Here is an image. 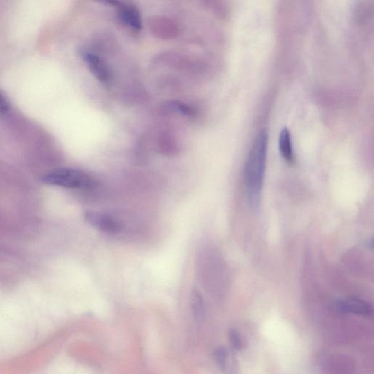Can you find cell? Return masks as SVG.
Returning <instances> with one entry per match:
<instances>
[{
    "label": "cell",
    "instance_id": "obj_1",
    "mask_svg": "<svg viewBox=\"0 0 374 374\" xmlns=\"http://www.w3.org/2000/svg\"><path fill=\"white\" fill-rule=\"evenodd\" d=\"M268 150V133L261 130L253 141L245 164L244 178L249 202L258 206L262 190Z\"/></svg>",
    "mask_w": 374,
    "mask_h": 374
},
{
    "label": "cell",
    "instance_id": "obj_2",
    "mask_svg": "<svg viewBox=\"0 0 374 374\" xmlns=\"http://www.w3.org/2000/svg\"><path fill=\"white\" fill-rule=\"evenodd\" d=\"M43 181L48 184L78 190L91 189L96 185V181L87 173L73 168L53 170L48 173Z\"/></svg>",
    "mask_w": 374,
    "mask_h": 374
},
{
    "label": "cell",
    "instance_id": "obj_3",
    "mask_svg": "<svg viewBox=\"0 0 374 374\" xmlns=\"http://www.w3.org/2000/svg\"><path fill=\"white\" fill-rule=\"evenodd\" d=\"M148 26L151 33L163 41L175 39L179 33L178 24L166 17L155 16L150 18Z\"/></svg>",
    "mask_w": 374,
    "mask_h": 374
},
{
    "label": "cell",
    "instance_id": "obj_4",
    "mask_svg": "<svg viewBox=\"0 0 374 374\" xmlns=\"http://www.w3.org/2000/svg\"><path fill=\"white\" fill-rule=\"evenodd\" d=\"M84 218L93 228L107 234H117L123 229V225L117 220L105 213L87 211Z\"/></svg>",
    "mask_w": 374,
    "mask_h": 374
},
{
    "label": "cell",
    "instance_id": "obj_5",
    "mask_svg": "<svg viewBox=\"0 0 374 374\" xmlns=\"http://www.w3.org/2000/svg\"><path fill=\"white\" fill-rule=\"evenodd\" d=\"M82 60L87 64L91 73L103 84H109L112 81V72L105 62L96 53L84 50L81 52Z\"/></svg>",
    "mask_w": 374,
    "mask_h": 374
},
{
    "label": "cell",
    "instance_id": "obj_6",
    "mask_svg": "<svg viewBox=\"0 0 374 374\" xmlns=\"http://www.w3.org/2000/svg\"><path fill=\"white\" fill-rule=\"evenodd\" d=\"M118 8V16L125 24L136 32L142 30V19L138 8L132 3L119 2H109Z\"/></svg>",
    "mask_w": 374,
    "mask_h": 374
},
{
    "label": "cell",
    "instance_id": "obj_7",
    "mask_svg": "<svg viewBox=\"0 0 374 374\" xmlns=\"http://www.w3.org/2000/svg\"><path fill=\"white\" fill-rule=\"evenodd\" d=\"M336 306L337 310L343 313L369 316L372 312V308L369 303L357 299L339 301Z\"/></svg>",
    "mask_w": 374,
    "mask_h": 374
},
{
    "label": "cell",
    "instance_id": "obj_8",
    "mask_svg": "<svg viewBox=\"0 0 374 374\" xmlns=\"http://www.w3.org/2000/svg\"><path fill=\"white\" fill-rule=\"evenodd\" d=\"M230 354L224 346H219L213 352V357L219 368L226 373L238 374V365L235 359L230 358Z\"/></svg>",
    "mask_w": 374,
    "mask_h": 374
},
{
    "label": "cell",
    "instance_id": "obj_9",
    "mask_svg": "<svg viewBox=\"0 0 374 374\" xmlns=\"http://www.w3.org/2000/svg\"><path fill=\"white\" fill-rule=\"evenodd\" d=\"M157 145L159 153L165 156H175L179 151L176 138L166 132L159 135Z\"/></svg>",
    "mask_w": 374,
    "mask_h": 374
},
{
    "label": "cell",
    "instance_id": "obj_10",
    "mask_svg": "<svg viewBox=\"0 0 374 374\" xmlns=\"http://www.w3.org/2000/svg\"><path fill=\"white\" fill-rule=\"evenodd\" d=\"M278 146L280 153L286 161L289 163H293L295 161V155H294L290 132L287 128H285L280 132Z\"/></svg>",
    "mask_w": 374,
    "mask_h": 374
},
{
    "label": "cell",
    "instance_id": "obj_11",
    "mask_svg": "<svg viewBox=\"0 0 374 374\" xmlns=\"http://www.w3.org/2000/svg\"><path fill=\"white\" fill-rule=\"evenodd\" d=\"M191 309L197 321L203 319L205 313L204 302L202 294L197 289H194L191 293Z\"/></svg>",
    "mask_w": 374,
    "mask_h": 374
},
{
    "label": "cell",
    "instance_id": "obj_12",
    "mask_svg": "<svg viewBox=\"0 0 374 374\" xmlns=\"http://www.w3.org/2000/svg\"><path fill=\"white\" fill-rule=\"evenodd\" d=\"M168 106L171 109L179 112L184 116H193L195 114V110L192 108V107L181 102H172L168 105Z\"/></svg>",
    "mask_w": 374,
    "mask_h": 374
},
{
    "label": "cell",
    "instance_id": "obj_13",
    "mask_svg": "<svg viewBox=\"0 0 374 374\" xmlns=\"http://www.w3.org/2000/svg\"><path fill=\"white\" fill-rule=\"evenodd\" d=\"M229 339L234 350L242 351L244 349V340L236 330L232 329L230 330Z\"/></svg>",
    "mask_w": 374,
    "mask_h": 374
},
{
    "label": "cell",
    "instance_id": "obj_14",
    "mask_svg": "<svg viewBox=\"0 0 374 374\" xmlns=\"http://www.w3.org/2000/svg\"><path fill=\"white\" fill-rule=\"evenodd\" d=\"M11 107L6 97L0 92V115H7L10 112Z\"/></svg>",
    "mask_w": 374,
    "mask_h": 374
}]
</instances>
